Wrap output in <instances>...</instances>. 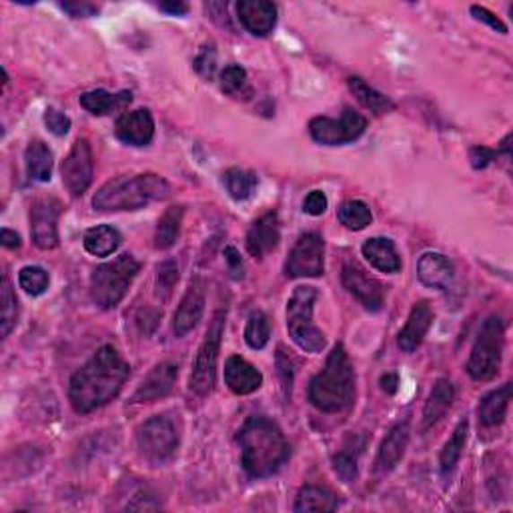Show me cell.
Here are the masks:
<instances>
[{"label":"cell","mask_w":513,"mask_h":513,"mask_svg":"<svg viewBox=\"0 0 513 513\" xmlns=\"http://www.w3.org/2000/svg\"><path fill=\"white\" fill-rule=\"evenodd\" d=\"M131 375V365L113 345L100 347L68 385V399L76 413H91L121 393Z\"/></svg>","instance_id":"cell-1"},{"label":"cell","mask_w":513,"mask_h":513,"mask_svg":"<svg viewBox=\"0 0 513 513\" xmlns=\"http://www.w3.org/2000/svg\"><path fill=\"white\" fill-rule=\"evenodd\" d=\"M241 446V464L247 475L263 480L277 474L289 459V443L277 423L263 415H253L237 435Z\"/></svg>","instance_id":"cell-2"},{"label":"cell","mask_w":513,"mask_h":513,"mask_svg":"<svg viewBox=\"0 0 513 513\" xmlns=\"http://www.w3.org/2000/svg\"><path fill=\"white\" fill-rule=\"evenodd\" d=\"M355 371L347 349L337 343L323 370L309 383V401L325 413H339L353 405Z\"/></svg>","instance_id":"cell-3"},{"label":"cell","mask_w":513,"mask_h":513,"mask_svg":"<svg viewBox=\"0 0 513 513\" xmlns=\"http://www.w3.org/2000/svg\"><path fill=\"white\" fill-rule=\"evenodd\" d=\"M169 195L170 185L159 175H121L100 187L92 204L99 211H139Z\"/></svg>","instance_id":"cell-4"},{"label":"cell","mask_w":513,"mask_h":513,"mask_svg":"<svg viewBox=\"0 0 513 513\" xmlns=\"http://www.w3.org/2000/svg\"><path fill=\"white\" fill-rule=\"evenodd\" d=\"M141 263L133 255H121L117 259L92 271L91 275V297L100 309H115L123 301L128 287L139 275Z\"/></svg>","instance_id":"cell-5"},{"label":"cell","mask_w":513,"mask_h":513,"mask_svg":"<svg viewBox=\"0 0 513 513\" xmlns=\"http://www.w3.org/2000/svg\"><path fill=\"white\" fill-rule=\"evenodd\" d=\"M317 289L301 285L293 291L287 303V331L293 343L305 353H321L327 339L323 331L313 323V309L317 301Z\"/></svg>","instance_id":"cell-6"},{"label":"cell","mask_w":513,"mask_h":513,"mask_svg":"<svg viewBox=\"0 0 513 513\" xmlns=\"http://www.w3.org/2000/svg\"><path fill=\"white\" fill-rule=\"evenodd\" d=\"M503 341H506V325L500 315H491L482 325L472 355L467 361V373L475 381H491L500 373Z\"/></svg>","instance_id":"cell-7"},{"label":"cell","mask_w":513,"mask_h":513,"mask_svg":"<svg viewBox=\"0 0 513 513\" xmlns=\"http://www.w3.org/2000/svg\"><path fill=\"white\" fill-rule=\"evenodd\" d=\"M225 321H227V309H219L209 323V329L204 333V339L196 353L193 373L189 379V387L196 396H209L215 387L217 379V361L221 352V339L225 333Z\"/></svg>","instance_id":"cell-8"},{"label":"cell","mask_w":513,"mask_h":513,"mask_svg":"<svg viewBox=\"0 0 513 513\" xmlns=\"http://www.w3.org/2000/svg\"><path fill=\"white\" fill-rule=\"evenodd\" d=\"M136 448L152 465H162L173 459L178 448V433L173 419L167 415L147 419L136 431Z\"/></svg>","instance_id":"cell-9"},{"label":"cell","mask_w":513,"mask_h":513,"mask_svg":"<svg viewBox=\"0 0 513 513\" xmlns=\"http://www.w3.org/2000/svg\"><path fill=\"white\" fill-rule=\"evenodd\" d=\"M367 118L353 109H345L339 118L315 117L309 123V135L315 143L325 147H339L357 141L365 133Z\"/></svg>","instance_id":"cell-10"},{"label":"cell","mask_w":513,"mask_h":513,"mask_svg":"<svg viewBox=\"0 0 513 513\" xmlns=\"http://www.w3.org/2000/svg\"><path fill=\"white\" fill-rule=\"evenodd\" d=\"M325 271V241L317 233H305L297 239L285 261L289 279L321 277Z\"/></svg>","instance_id":"cell-11"},{"label":"cell","mask_w":513,"mask_h":513,"mask_svg":"<svg viewBox=\"0 0 513 513\" xmlns=\"http://www.w3.org/2000/svg\"><path fill=\"white\" fill-rule=\"evenodd\" d=\"M63 185L73 196H83L89 191L95 175V159H92V149L87 139H76L68 157L63 161L61 167Z\"/></svg>","instance_id":"cell-12"},{"label":"cell","mask_w":513,"mask_h":513,"mask_svg":"<svg viewBox=\"0 0 513 513\" xmlns=\"http://www.w3.org/2000/svg\"><path fill=\"white\" fill-rule=\"evenodd\" d=\"M61 203L53 196H45L32 203L30 207V237L34 245L42 251L55 249L58 245V217H61Z\"/></svg>","instance_id":"cell-13"},{"label":"cell","mask_w":513,"mask_h":513,"mask_svg":"<svg viewBox=\"0 0 513 513\" xmlns=\"http://www.w3.org/2000/svg\"><path fill=\"white\" fill-rule=\"evenodd\" d=\"M343 287L352 293L367 311L378 313L385 305V289L378 279L367 275V271L359 267L357 263H345L341 271Z\"/></svg>","instance_id":"cell-14"},{"label":"cell","mask_w":513,"mask_h":513,"mask_svg":"<svg viewBox=\"0 0 513 513\" xmlns=\"http://www.w3.org/2000/svg\"><path fill=\"white\" fill-rule=\"evenodd\" d=\"M204 303H207V297H204V281L201 277H195L191 279V285L181 299V305H178V309L175 311V337H185L187 333H191L196 327V323L203 317Z\"/></svg>","instance_id":"cell-15"},{"label":"cell","mask_w":513,"mask_h":513,"mask_svg":"<svg viewBox=\"0 0 513 513\" xmlns=\"http://www.w3.org/2000/svg\"><path fill=\"white\" fill-rule=\"evenodd\" d=\"M178 378V367L170 361H162L151 370L143 379L139 389L133 393V404H155L157 399L167 397L173 391Z\"/></svg>","instance_id":"cell-16"},{"label":"cell","mask_w":513,"mask_h":513,"mask_svg":"<svg viewBox=\"0 0 513 513\" xmlns=\"http://www.w3.org/2000/svg\"><path fill=\"white\" fill-rule=\"evenodd\" d=\"M117 139L133 147H147L155 136V121L147 109H136L123 113L115 125Z\"/></svg>","instance_id":"cell-17"},{"label":"cell","mask_w":513,"mask_h":513,"mask_svg":"<svg viewBox=\"0 0 513 513\" xmlns=\"http://www.w3.org/2000/svg\"><path fill=\"white\" fill-rule=\"evenodd\" d=\"M281 239V223L279 215L275 211L265 213L247 230V251L255 259H261L267 253H271L279 245Z\"/></svg>","instance_id":"cell-18"},{"label":"cell","mask_w":513,"mask_h":513,"mask_svg":"<svg viewBox=\"0 0 513 513\" xmlns=\"http://www.w3.org/2000/svg\"><path fill=\"white\" fill-rule=\"evenodd\" d=\"M237 14L243 27L255 37H267L277 24V6L267 0H241Z\"/></svg>","instance_id":"cell-19"},{"label":"cell","mask_w":513,"mask_h":513,"mask_svg":"<svg viewBox=\"0 0 513 513\" xmlns=\"http://www.w3.org/2000/svg\"><path fill=\"white\" fill-rule=\"evenodd\" d=\"M417 279L422 281L425 287L446 291L451 287L453 279H456V269H453V265L446 255L430 251L419 256Z\"/></svg>","instance_id":"cell-20"},{"label":"cell","mask_w":513,"mask_h":513,"mask_svg":"<svg viewBox=\"0 0 513 513\" xmlns=\"http://www.w3.org/2000/svg\"><path fill=\"white\" fill-rule=\"evenodd\" d=\"M433 323V311L427 301H419L412 307V313H409L405 327L401 329L397 337V345L401 347V352L412 353L415 349L423 343V339L427 335Z\"/></svg>","instance_id":"cell-21"},{"label":"cell","mask_w":513,"mask_h":513,"mask_svg":"<svg viewBox=\"0 0 513 513\" xmlns=\"http://www.w3.org/2000/svg\"><path fill=\"white\" fill-rule=\"evenodd\" d=\"M225 383L237 396H251L256 389H261L263 375L247 359L233 355L225 363Z\"/></svg>","instance_id":"cell-22"},{"label":"cell","mask_w":513,"mask_h":513,"mask_svg":"<svg viewBox=\"0 0 513 513\" xmlns=\"http://www.w3.org/2000/svg\"><path fill=\"white\" fill-rule=\"evenodd\" d=\"M409 423L404 422L393 427L387 433V438L381 441V448L375 457V472L379 475L389 474L391 469H396L401 459L405 456V449L409 446Z\"/></svg>","instance_id":"cell-23"},{"label":"cell","mask_w":513,"mask_h":513,"mask_svg":"<svg viewBox=\"0 0 513 513\" xmlns=\"http://www.w3.org/2000/svg\"><path fill=\"white\" fill-rule=\"evenodd\" d=\"M453 399H456V387H453V383L446 378L435 381L423 407V430H430V427L439 423L441 419L446 417L449 407L453 405Z\"/></svg>","instance_id":"cell-24"},{"label":"cell","mask_w":513,"mask_h":513,"mask_svg":"<svg viewBox=\"0 0 513 513\" xmlns=\"http://www.w3.org/2000/svg\"><path fill=\"white\" fill-rule=\"evenodd\" d=\"M361 253L371 267L381 273H397L401 269V259L391 239L373 237L367 239L361 247Z\"/></svg>","instance_id":"cell-25"},{"label":"cell","mask_w":513,"mask_h":513,"mask_svg":"<svg viewBox=\"0 0 513 513\" xmlns=\"http://www.w3.org/2000/svg\"><path fill=\"white\" fill-rule=\"evenodd\" d=\"M509 401H511V383L501 385L500 389L487 393V396L480 401V407H477L480 423L483 427L501 425L503 419H506Z\"/></svg>","instance_id":"cell-26"},{"label":"cell","mask_w":513,"mask_h":513,"mask_svg":"<svg viewBox=\"0 0 513 513\" xmlns=\"http://www.w3.org/2000/svg\"><path fill=\"white\" fill-rule=\"evenodd\" d=\"M53 151H50L42 141H30L27 151H24V165L27 173L37 183H47L53 177Z\"/></svg>","instance_id":"cell-27"},{"label":"cell","mask_w":513,"mask_h":513,"mask_svg":"<svg viewBox=\"0 0 513 513\" xmlns=\"http://www.w3.org/2000/svg\"><path fill=\"white\" fill-rule=\"evenodd\" d=\"M339 508L337 495L323 485H305L295 500V511H335Z\"/></svg>","instance_id":"cell-28"},{"label":"cell","mask_w":513,"mask_h":513,"mask_svg":"<svg viewBox=\"0 0 513 513\" xmlns=\"http://www.w3.org/2000/svg\"><path fill=\"white\" fill-rule=\"evenodd\" d=\"M123 243V235L110 225H97L89 229L83 237V245L87 253L95 256L113 255Z\"/></svg>","instance_id":"cell-29"},{"label":"cell","mask_w":513,"mask_h":513,"mask_svg":"<svg viewBox=\"0 0 513 513\" xmlns=\"http://www.w3.org/2000/svg\"><path fill=\"white\" fill-rule=\"evenodd\" d=\"M347 84H349V91L353 92V97L375 115L389 113V110H393V107H396L389 97H385L383 92L370 87V84H367L363 79H359V76H349Z\"/></svg>","instance_id":"cell-30"},{"label":"cell","mask_w":513,"mask_h":513,"mask_svg":"<svg viewBox=\"0 0 513 513\" xmlns=\"http://www.w3.org/2000/svg\"><path fill=\"white\" fill-rule=\"evenodd\" d=\"M183 207H169L162 217L159 219V225L155 229V249L167 251L177 243L178 233H181L183 225Z\"/></svg>","instance_id":"cell-31"},{"label":"cell","mask_w":513,"mask_h":513,"mask_svg":"<svg viewBox=\"0 0 513 513\" xmlns=\"http://www.w3.org/2000/svg\"><path fill=\"white\" fill-rule=\"evenodd\" d=\"M467 430H469L467 419H461V422L456 425V430H453L449 441L446 443V446H443L441 456H439V469H441L443 477H448L453 469H456L461 453H464V449H465Z\"/></svg>","instance_id":"cell-32"},{"label":"cell","mask_w":513,"mask_h":513,"mask_svg":"<svg viewBox=\"0 0 513 513\" xmlns=\"http://www.w3.org/2000/svg\"><path fill=\"white\" fill-rule=\"evenodd\" d=\"M81 107L87 109L91 115H109L113 113L117 107L126 105V102H131V92H121V95H110L107 91H91V92H84V95L79 99Z\"/></svg>","instance_id":"cell-33"},{"label":"cell","mask_w":513,"mask_h":513,"mask_svg":"<svg viewBox=\"0 0 513 513\" xmlns=\"http://www.w3.org/2000/svg\"><path fill=\"white\" fill-rule=\"evenodd\" d=\"M223 185L235 201H247L253 196L256 185H259V178L251 170L233 167L223 173Z\"/></svg>","instance_id":"cell-34"},{"label":"cell","mask_w":513,"mask_h":513,"mask_svg":"<svg viewBox=\"0 0 513 513\" xmlns=\"http://www.w3.org/2000/svg\"><path fill=\"white\" fill-rule=\"evenodd\" d=\"M337 219L339 223L347 229L361 230L367 225H371L373 215L370 204H365L363 201H345L337 209Z\"/></svg>","instance_id":"cell-35"},{"label":"cell","mask_w":513,"mask_h":513,"mask_svg":"<svg viewBox=\"0 0 513 513\" xmlns=\"http://www.w3.org/2000/svg\"><path fill=\"white\" fill-rule=\"evenodd\" d=\"M271 339V323L269 317L263 311H253L247 319V327H245V341L247 345L255 352H259L265 345L269 343Z\"/></svg>","instance_id":"cell-36"},{"label":"cell","mask_w":513,"mask_h":513,"mask_svg":"<svg viewBox=\"0 0 513 513\" xmlns=\"http://www.w3.org/2000/svg\"><path fill=\"white\" fill-rule=\"evenodd\" d=\"M0 303H3V319H0V327H3V337H8L14 329L16 319H19V301H16L13 285L6 275L3 277V295H0Z\"/></svg>","instance_id":"cell-37"},{"label":"cell","mask_w":513,"mask_h":513,"mask_svg":"<svg viewBox=\"0 0 513 513\" xmlns=\"http://www.w3.org/2000/svg\"><path fill=\"white\" fill-rule=\"evenodd\" d=\"M48 283H50L48 273L42 267H37V265L22 267L19 273V285L24 293L30 297H39L45 293V291L48 289Z\"/></svg>","instance_id":"cell-38"},{"label":"cell","mask_w":513,"mask_h":513,"mask_svg":"<svg viewBox=\"0 0 513 513\" xmlns=\"http://www.w3.org/2000/svg\"><path fill=\"white\" fill-rule=\"evenodd\" d=\"M221 89L227 95H243L245 91H249V79H247V71L239 65H229L221 73Z\"/></svg>","instance_id":"cell-39"},{"label":"cell","mask_w":513,"mask_h":513,"mask_svg":"<svg viewBox=\"0 0 513 513\" xmlns=\"http://www.w3.org/2000/svg\"><path fill=\"white\" fill-rule=\"evenodd\" d=\"M178 281V265L173 259H167L157 265V295L167 299L173 295V289Z\"/></svg>","instance_id":"cell-40"},{"label":"cell","mask_w":513,"mask_h":513,"mask_svg":"<svg viewBox=\"0 0 513 513\" xmlns=\"http://www.w3.org/2000/svg\"><path fill=\"white\" fill-rule=\"evenodd\" d=\"M333 469L339 475L341 482L352 483L357 480V459L352 456V453L341 451L333 457Z\"/></svg>","instance_id":"cell-41"},{"label":"cell","mask_w":513,"mask_h":513,"mask_svg":"<svg viewBox=\"0 0 513 513\" xmlns=\"http://www.w3.org/2000/svg\"><path fill=\"white\" fill-rule=\"evenodd\" d=\"M195 68H196V73L204 76V79H213V74H215V68H217V55H215V48H213V45L211 47L204 45L201 48V53L195 58Z\"/></svg>","instance_id":"cell-42"},{"label":"cell","mask_w":513,"mask_h":513,"mask_svg":"<svg viewBox=\"0 0 513 513\" xmlns=\"http://www.w3.org/2000/svg\"><path fill=\"white\" fill-rule=\"evenodd\" d=\"M45 125L53 135L57 136H65L68 131H71V118H68L63 110L48 107L45 113Z\"/></svg>","instance_id":"cell-43"},{"label":"cell","mask_w":513,"mask_h":513,"mask_svg":"<svg viewBox=\"0 0 513 513\" xmlns=\"http://www.w3.org/2000/svg\"><path fill=\"white\" fill-rule=\"evenodd\" d=\"M327 196H325L323 191H311L309 195L305 196V201H303V211L307 213V215H311V217H321L325 211H327Z\"/></svg>","instance_id":"cell-44"},{"label":"cell","mask_w":513,"mask_h":513,"mask_svg":"<svg viewBox=\"0 0 513 513\" xmlns=\"http://www.w3.org/2000/svg\"><path fill=\"white\" fill-rule=\"evenodd\" d=\"M472 14H474L475 21L485 22L487 27H491L493 30H498V32H501V34H508V27H506V24H503L493 13L487 11V8H483V6H472Z\"/></svg>","instance_id":"cell-45"},{"label":"cell","mask_w":513,"mask_h":513,"mask_svg":"<svg viewBox=\"0 0 513 513\" xmlns=\"http://www.w3.org/2000/svg\"><path fill=\"white\" fill-rule=\"evenodd\" d=\"M61 8L74 19H87V16H95L99 13V6L91 3H63Z\"/></svg>","instance_id":"cell-46"},{"label":"cell","mask_w":513,"mask_h":513,"mask_svg":"<svg viewBox=\"0 0 513 513\" xmlns=\"http://www.w3.org/2000/svg\"><path fill=\"white\" fill-rule=\"evenodd\" d=\"M498 155H500V151H491L485 147H474L472 152H469V157H472V165L475 169H485Z\"/></svg>","instance_id":"cell-47"},{"label":"cell","mask_w":513,"mask_h":513,"mask_svg":"<svg viewBox=\"0 0 513 513\" xmlns=\"http://www.w3.org/2000/svg\"><path fill=\"white\" fill-rule=\"evenodd\" d=\"M225 259L229 263L230 271H233V275L237 279H241L243 277V261H241V255H239V251L235 249V247H227V249H225Z\"/></svg>","instance_id":"cell-48"},{"label":"cell","mask_w":513,"mask_h":513,"mask_svg":"<svg viewBox=\"0 0 513 513\" xmlns=\"http://www.w3.org/2000/svg\"><path fill=\"white\" fill-rule=\"evenodd\" d=\"M161 315L157 311H151V309H143L139 315H136V325H139L141 331L147 333V323L151 325V329L157 327Z\"/></svg>","instance_id":"cell-49"},{"label":"cell","mask_w":513,"mask_h":513,"mask_svg":"<svg viewBox=\"0 0 513 513\" xmlns=\"http://www.w3.org/2000/svg\"><path fill=\"white\" fill-rule=\"evenodd\" d=\"M0 241H3L6 249H19L21 235L14 233V230H11V229H3V233H0Z\"/></svg>","instance_id":"cell-50"},{"label":"cell","mask_w":513,"mask_h":513,"mask_svg":"<svg viewBox=\"0 0 513 513\" xmlns=\"http://www.w3.org/2000/svg\"><path fill=\"white\" fill-rule=\"evenodd\" d=\"M379 385H381V389L385 393H389V396H393V393H397V385H399L397 373H385V375H381Z\"/></svg>","instance_id":"cell-51"},{"label":"cell","mask_w":513,"mask_h":513,"mask_svg":"<svg viewBox=\"0 0 513 513\" xmlns=\"http://www.w3.org/2000/svg\"><path fill=\"white\" fill-rule=\"evenodd\" d=\"M159 8L162 13H169L173 16H181V14L189 13V6H187L185 3H161Z\"/></svg>","instance_id":"cell-52"}]
</instances>
